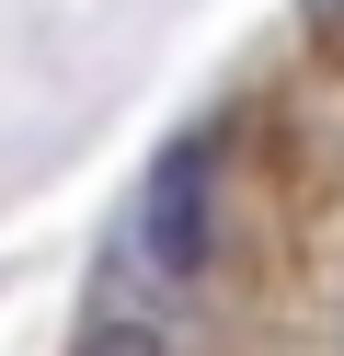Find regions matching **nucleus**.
Returning <instances> with one entry per match:
<instances>
[{
  "label": "nucleus",
  "mask_w": 344,
  "mask_h": 356,
  "mask_svg": "<svg viewBox=\"0 0 344 356\" xmlns=\"http://www.w3.org/2000/svg\"><path fill=\"white\" fill-rule=\"evenodd\" d=\"M206 253H218V127L172 138L149 161V184H138V264L161 287H195Z\"/></svg>",
  "instance_id": "obj_1"
},
{
  "label": "nucleus",
  "mask_w": 344,
  "mask_h": 356,
  "mask_svg": "<svg viewBox=\"0 0 344 356\" xmlns=\"http://www.w3.org/2000/svg\"><path fill=\"white\" fill-rule=\"evenodd\" d=\"M81 356H172V345H161L149 322H92V333H81Z\"/></svg>",
  "instance_id": "obj_2"
}]
</instances>
